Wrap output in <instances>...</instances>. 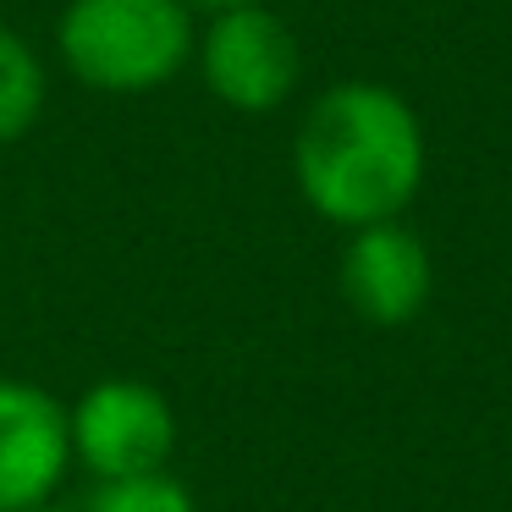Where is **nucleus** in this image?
Returning a JSON list of instances; mask_svg holds the SVG:
<instances>
[{
    "instance_id": "6",
    "label": "nucleus",
    "mask_w": 512,
    "mask_h": 512,
    "mask_svg": "<svg viewBox=\"0 0 512 512\" xmlns=\"http://www.w3.org/2000/svg\"><path fill=\"white\" fill-rule=\"evenodd\" d=\"M435 292V259L402 221L358 226L342 254V298L369 325H408Z\"/></svg>"
},
{
    "instance_id": "4",
    "label": "nucleus",
    "mask_w": 512,
    "mask_h": 512,
    "mask_svg": "<svg viewBox=\"0 0 512 512\" xmlns=\"http://www.w3.org/2000/svg\"><path fill=\"white\" fill-rule=\"evenodd\" d=\"M72 430V457L89 468L94 479H127L166 468L177 452V413L149 380H94L67 413Z\"/></svg>"
},
{
    "instance_id": "10",
    "label": "nucleus",
    "mask_w": 512,
    "mask_h": 512,
    "mask_svg": "<svg viewBox=\"0 0 512 512\" xmlns=\"http://www.w3.org/2000/svg\"><path fill=\"white\" fill-rule=\"evenodd\" d=\"M34 512H78V507H50V501H45V507H34Z\"/></svg>"
},
{
    "instance_id": "3",
    "label": "nucleus",
    "mask_w": 512,
    "mask_h": 512,
    "mask_svg": "<svg viewBox=\"0 0 512 512\" xmlns=\"http://www.w3.org/2000/svg\"><path fill=\"white\" fill-rule=\"evenodd\" d=\"M193 56H199L204 89L243 116L281 111L298 94V78H303L298 39L265 0L215 12L204 39L193 45Z\"/></svg>"
},
{
    "instance_id": "8",
    "label": "nucleus",
    "mask_w": 512,
    "mask_h": 512,
    "mask_svg": "<svg viewBox=\"0 0 512 512\" xmlns=\"http://www.w3.org/2000/svg\"><path fill=\"white\" fill-rule=\"evenodd\" d=\"M83 512H193V490L171 479L166 468H149V474L127 479H100V490Z\"/></svg>"
},
{
    "instance_id": "5",
    "label": "nucleus",
    "mask_w": 512,
    "mask_h": 512,
    "mask_svg": "<svg viewBox=\"0 0 512 512\" xmlns=\"http://www.w3.org/2000/svg\"><path fill=\"white\" fill-rule=\"evenodd\" d=\"M67 408L45 386L0 375V512H34L67 479Z\"/></svg>"
},
{
    "instance_id": "7",
    "label": "nucleus",
    "mask_w": 512,
    "mask_h": 512,
    "mask_svg": "<svg viewBox=\"0 0 512 512\" xmlns=\"http://www.w3.org/2000/svg\"><path fill=\"white\" fill-rule=\"evenodd\" d=\"M45 111V67L34 45L0 28V144H17Z\"/></svg>"
},
{
    "instance_id": "9",
    "label": "nucleus",
    "mask_w": 512,
    "mask_h": 512,
    "mask_svg": "<svg viewBox=\"0 0 512 512\" xmlns=\"http://www.w3.org/2000/svg\"><path fill=\"white\" fill-rule=\"evenodd\" d=\"M188 6H204V12H226V6H259V0H188Z\"/></svg>"
},
{
    "instance_id": "2",
    "label": "nucleus",
    "mask_w": 512,
    "mask_h": 512,
    "mask_svg": "<svg viewBox=\"0 0 512 512\" xmlns=\"http://www.w3.org/2000/svg\"><path fill=\"white\" fill-rule=\"evenodd\" d=\"M188 0H67L56 50L94 94H149L193 61Z\"/></svg>"
},
{
    "instance_id": "1",
    "label": "nucleus",
    "mask_w": 512,
    "mask_h": 512,
    "mask_svg": "<svg viewBox=\"0 0 512 512\" xmlns=\"http://www.w3.org/2000/svg\"><path fill=\"white\" fill-rule=\"evenodd\" d=\"M292 177L331 226L397 221L424 182V127L386 83H331L292 138Z\"/></svg>"
}]
</instances>
